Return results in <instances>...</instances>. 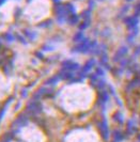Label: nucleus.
<instances>
[{
    "label": "nucleus",
    "mask_w": 140,
    "mask_h": 142,
    "mask_svg": "<svg viewBox=\"0 0 140 142\" xmlns=\"http://www.w3.org/2000/svg\"><path fill=\"white\" fill-rule=\"evenodd\" d=\"M4 1H6V0H0V6H1L2 3H4Z\"/></svg>",
    "instance_id": "1"
}]
</instances>
